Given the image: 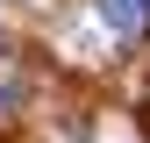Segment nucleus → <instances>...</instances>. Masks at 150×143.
<instances>
[{
    "label": "nucleus",
    "mask_w": 150,
    "mask_h": 143,
    "mask_svg": "<svg viewBox=\"0 0 150 143\" xmlns=\"http://www.w3.org/2000/svg\"><path fill=\"white\" fill-rule=\"evenodd\" d=\"M100 14H107L115 29H136V22H143V0H100Z\"/></svg>",
    "instance_id": "obj_1"
}]
</instances>
